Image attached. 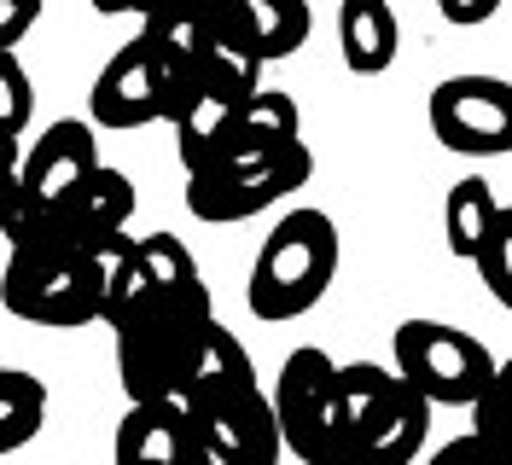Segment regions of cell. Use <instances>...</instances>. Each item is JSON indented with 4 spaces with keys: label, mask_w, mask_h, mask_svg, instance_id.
Listing matches in <instances>:
<instances>
[{
    "label": "cell",
    "mask_w": 512,
    "mask_h": 465,
    "mask_svg": "<svg viewBox=\"0 0 512 465\" xmlns=\"http://www.w3.org/2000/svg\"><path fill=\"white\" fill-rule=\"evenodd\" d=\"M338 279V221L326 210H286L280 227L262 239L245 279V303L256 320L280 326L309 314Z\"/></svg>",
    "instance_id": "obj_1"
},
{
    "label": "cell",
    "mask_w": 512,
    "mask_h": 465,
    "mask_svg": "<svg viewBox=\"0 0 512 465\" xmlns=\"http://www.w3.org/2000/svg\"><path fill=\"white\" fill-rule=\"evenodd\" d=\"M111 245H99V250L12 245L6 274H0V303L18 320H30V326H94L105 314Z\"/></svg>",
    "instance_id": "obj_2"
},
{
    "label": "cell",
    "mask_w": 512,
    "mask_h": 465,
    "mask_svg": "<svg viewBox=\"0 0 512 465\" xmlns=\"http://www.w3.org/2000/svg\"><path fill=\"white\" fill-rule=\"evenodd\" d=\"M338 413H344L350 460L373 465L414 460L425 431H431V402L396 367H373V361L338 367Z\"/></svg>",
    "instance_id": "obj_3"
},
{
    "label": "cell",
    "mask_w": 512,
    "mask_h": 465,
    "mask_svg": "<svg viewBox=\"0 0 512 465\" xmlns=\"http://www.w3.org/2000/svg\"><path fill=\"white\" fill-rule=\"evenodd\" d=\"M210 314H216L210 309V291H198V297H163V291H152L123 320H111V332H117V378H123L128 402L169 396L181 384L187 355Z\"/></svg>",
    "instance_id": "obj_4"
},
{
    "label": "cell",
    "mask_w": 512,
    "mask_h": 465,
    "mask_svg": "<svg viewBox=\"0 0 512 465\" xmlns=\"http://www.w3.org/2000/svg\"><path fill=\"white\" fill-rule=\"evenodd\" d=\"M274 425L297 460L309 465H338L350 460V442H344V413H338V361L303 343L280 361V384H274Z\"/></svg>",
    "instance_id": "obj_5"
},
{
    "label": "cell",
    "mask_w": 512,
    "mask_h": 465,
    "mask_svg": "<svg viewBox=\"0 0 512 465\" xmlns=\"http://www.w3.org/2000/svg\"><path fill=\"white\" fill-rule=\"evenodd\" d=\"M390 355H396V372L414 384L425 402L437 407H478L489 402V390H495V355L483 349L472 332H460V326H443V320H408V326H396V343H390Z\"/></svg>",
    "instance_id": "obj_6"
},
{
    "label": "cell",
    "mask_w": 512,
    "mask_h": 465,
    "mask_svg": "<svg viewBox=\"0 0 512 465\" xmlns=\"http://www.w3.org/2000/svg\"><path fill=\"white\" fill-rule=\"evenodd\" d=\"M134 216V181L123 169L99 163L88 181H76L59 204L30 210L6 227V245H47V250H99L128 233Z\"/></svg>",
    "instance_id": "obj_7"
},
{
    "label": "cell",
    "mask_w": 512,
    "mask_h": 465,
    "mask_svg": "<svg viewBox=\"0 0 512 465\" xmlns=\"http://www.w3.org/2000/svg\"><path fill=\"white\" fill-rule=\"evenodd\" d=\"M309 175H315V152L303 140L280 146L262 163H245V169H187V210L198 221L233 227V221H251L262 210H274L286 192L309 186Z\"/></svg>",
    "instance_id": "obj_8"
},
{
    "label": "cell",
    "mask_w": 512,
    "mask_h": 465,
    "mask_svg": "<svg viewBox=\"0 0 512 465\" xmlns=\"http://www.w3.org/2000/svg\"><path fill=\"white\" fill-rule=\"evenodd\" d=\"M431 128L448 152L501 157L512 152V88L501 76H448L431 88Z\"/></svg>",
    "instance_id": "obj_9"
},
{
    "label": "cell",
    "mask_w": 512,
    "mask_h": 465,
    "mask_svg": "<svg viewBox=\"0 0 512 465\" xmlns=\"http://www.w3.org/2000/svg\"><path fill=\"white\" fill-rule=\"evenodd\" d=\"M187 407L192 425H198L204 465H268L280 454V425H274V402L262 396V384H245V390H227V396Z\"/></svg>",
    "instance_id": "obj_10"
},
{
    "label": "cell",
    "mask_w": 512,
    "mask_h": 465,
    "mask_svg": "<svg viewBox=\"0 0 512 465\" xmlns=\"http://www.w3.org/2000/svg\"><path fill=\"white\" fill-rule=\"evenodd\" d=\"M99 163H105V157H99L94 123H82V117L47 123V134L35 140L30 152H18V198H24V216L59 204L64 192L76 181H88ZM0 239H6V233H0Z\"/></svg>",
    "instance_id": "obj_11"
},
{
    "label": "cell",
    "mask_w": 512,
    "mask_h": 465,
    "mask_svg": "<svg viewBox=\"0 0 512 465\" xmlns=\"http://www.w3.org/2000/svg\"><path fill=\"white\" fill-rule=\"evenodd\" d=\"M303 140V111L291 93H274V88H251L239 99L233 123L222 128V140L198 157L192 169H245V163H262L274 157L280 146Z\"/></svg>",
    "instance_id": "obj_12"
},
{
    "label": "cell",
    "mask_w": 512,
    "mask_h": 465,
    "mask_svg": "<svg viewBox=\"0 0 512 465\" xmlns=\"http://www.w3.org/2000/svg\"><path fill=\"white\" fill-rule=\"evenodd\" d=\"M210 6V35L245 47L251 59H291L315 18H309V0H204Z\"/></svg>",
    "instance_id": "obj_13"
},
{
    "label": "cell",
    "mask_w": 512,
    "mask_h": 465,
    "mask_svg": "<svg viewBox=\"0 0 512 465\" xmlns=\"http://www.w3.org/2000/svg\"><path fill=\"white\" fill-rule=\"evenodd\" d=\"M117 460L123 465H204L187 396L169 390V396L128 402L123 425H117Z\"/></svg>",
    "instance_id": "obj_14"
},
{
    "label": "cell",
    "mask_w": 512,
    "mask_h": 465,
    "mask_svg": "<svg viewBox=\"0 0 512 465\" xmlns=\"http://www.w3.org/2000/svg\"><path fill=\"white\" fill-rule=\"evenodd\" d=\"M88 111H94L99 128H146L163 123V82L152 53L140 47V35L117 47L105 70L94 76V93H88Z\"/></svg>",
    "instance_id": "obj_15"
},
{
    "label": "cell",
    "mask_w": 512,
    "mask_h": 465,
    "mask_svg": "<svg viewBox=\"0 0 512 465\" xmlns=\"http://www.w3.org/2000/svg\"><path fill=\"white\" fill-rule=\"evenodd\" d=\"M256 384V367H251V349L227 332L222 320L210 314L204 320V332L192 343L187 355V372H181V384H175V396H187V402H210V396H227V390H245Z\"/></svg>",
    "instance_id": "obj_16"
},
{
    "label": "cell",
    "mask_w": 512,
    "mask_h": 465,
    "mask_svg": "<svg viewBox=\"0 0 512 465\" xmlns=\"http://www.w3.org/2000/svg\"><path fill=\"white\" fill-rule=\"evenodd\" d=\"M402 24L390 12V0H344L338 6V47L355 76H384L396 64Z\"/></svg>",
    "instance_id": "obj_17"
},
{
    "label": "cell",
    "mask_w": 512,
    "mask_h": 465,
    "mask_svg": "<svg viewBox=\"0 0 512 465\" xmlns=\"http://www.w3.org/2000/svg\"><path fill=\"white\" fill-rule=\"evenodd\" d=\"M495 210H501V198H495V186L483 181V175H466V181L448 186L443 233H448V250H454L460 262H472V250H478L483 227L495 221Z\"/></svg>",
    "instance_id": "obj_18"
},
{
    "label": "cell",
    "mask_w": 512,
    "mask_h": 465,
    "mask_svg": "<svg viewBox=\"0 0 512 465\" xmlns=\"http://www.w3.org/2000/svg\"><path fill=\"white\" fill-rule=\"evenodd\" d=\"M134 256H140V268L152 279V291H163V297H198V291H210L204 274H198V256L175 233H134Z\"/></svg>",
    "instance_id": "obj_19"
},
{
    "label": "cell",
    "mask_w": 512,
    "mask_h": 465,
    "mask_svg": "<svg viewBox=\"0 0 512 465\" xmlns=\"http://www.w3.org/2000/svg\"><path fill=\"white\" fill-rule=\"evenodd\" d=\"M47 419V384L24 367H0V454L24 448Z\"/></svg>",
    "instance_id": "obj_20"
},
{
    "label": "cell",
    "mask_w": 512,
    "mask_h": 465,
    "mask_svg": "<svg viewBox=\"0 0 512 465\" xmlns=\"http://www.w3.org/2000/svg\"><path fill=\"white\" fill-rule=\"evenodd\" d=\"M472 268L483 274V285H489L495 303H512V210L507 204H501L495 221L483 227L478 250H472Z\"/></svg>",
    "instance_id": "obj_21"
},
{
    "label": "cell",
    "mask_w": 512,
    "mask_h": 465,
    "mask_svg": "<svg viewBox=\"0 0 512 465\" xmlns=\"http://www.w3.org/2000/svg\"><path fill=\"white\" fill-rule=\"evenodd\" d=\"M35 117V88H30V70L18 64L12 47H0V134L18 140Z\"/></svg>",
    "instance_id": "obj_22"
},
{
    "label": "cell",
    "mask_w": 512,
    "mask_h": 465,
    "mask_svg": "<svg viewBox=\"0 0 512 465\" xmlns=\"http://www.w3.org/2000/svg\"><path fill=\"white\" fill-rule=\"evenodd\" d=\"M41 18V0H0V47H18Z\"/></svg>",
    "instance_id": "obj_23"
},
{
    "label": "cell",
    "mask_w": 512,
    "mask_h": 465,
    "mask_svg": "<svg viewBox=\"0 0 512 465\" xmlns=\"http://www.w3.org/2000/svg\"><path fill=\"white\" fill-rule=\"evenodd\" d=\"M501 6H507V0H437V12H443L454 30H478V24H489Z\"/></svg>",
    "instance_id": "obj_24"
},
{
    "label": "cell",
    "mask_w": 512,
    "mask_h": 465,
    "mask_svg": "<svg viewBox=\"0 0 512 465\" xmlns=\"http://www.w3.org/2000/svg\"><path fill=\"white\" fill-rule=\"evenodd\" d=\"M0 163H18V140H6V134H0Z\"/></svg>",
    "instance_id": "obj_25"
},
{
    "label": "cell",
    "mask_w": 512,
    "mask_h": 465,
    "mask_svg": "<svg viewBox=\"0 0 512 465\" xmlns=\"http://www.w3.org/2000/svg\"><path fill=\"white\" fill-rule=\"evenodd\" d=\"M146 6H169V0H146Z\"/></svg>",
    "instance_id": "obj_26"
}]
</instances>
